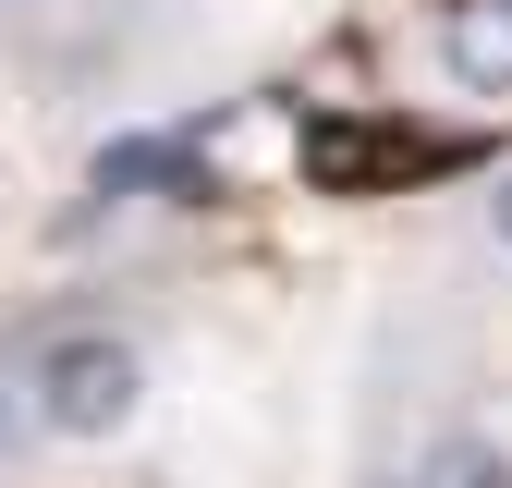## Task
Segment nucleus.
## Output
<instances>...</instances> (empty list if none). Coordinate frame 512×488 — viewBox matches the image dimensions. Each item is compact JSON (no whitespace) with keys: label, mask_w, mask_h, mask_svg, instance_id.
Returning a JSON list of instances; mask_svg holds the SVG:
<instances>
[{"label":"nucleus","mask_w":512,"mask_h":488,"mask_svg":"<svg viewBox=\"0 0 512 488\" xmlns=\"http://www.w3.org/2000/svg\"><path fill=\"white\" fill-rule=\"evenodd\" d=\"M305 183H317V196H403V183H427V171H452L464 147L452 135H415V122H305Z\"/></svg>","instance_id":"f257e3e1"},{"label":"nucleus","mask_w":512,"mask_h":488,"mask_svg":"<svg viewBox=\"0 0 512 488\" xmlns=\"http://www.w3.org/2000/svg\"><path fill=\"white\" fill-rule=\"evenodd\" d=\"M135 391H147V354L122 330H61L37 354V415L61 427V440H110V427L135 415Z\"/></svg>","instance_id":"f03ea898"},{"label":"nucleus","mask_w":512,"mask_h":488,"mask_svg":"<svg viewBox=\"0 0 512 488\" xmlns=\"http://www.w3.org/2000/svg\"><path fill=\"white\" fill-rule=\"evenodd\" d=\"M439 61H452V86L512 110V0H452L439 13Z\"/></svg>","instance_id":"7ed1b4c3"},{"label":"nucleus","mask_w":512,"mask_h":488,"mask_svg":"<svg viewBox=\"0 0 512 488\" xmlns=\"http://www.w3.org/2000/svg\"><path fill=\"white\" fill-rule=\"evenodd\" d=\"M427 488H512V476H500V464H488L476 440H452V452H439V464H427Z\"/></svg>","instance_id":"20e7f679"},{"label":"nucleus","mask_w":512,"mask_h":488,"mask_svg":"<svg viewBox=\"0 0 512 488\" xmlns=\"http://www.w3.org/2000/svg\"><path fill=\"white\" fill-rule=\"evenodd\" d=\"M488 208H500V244H512V183H500V196H488Z\"/></svg>","instance_id":"39448f33"},{"label":"nucleus","mask_w":512,"mask_h":488,"mask_svg":"<svg viewBox=\"0 0 512 488\" xmlns=\"http://www.w3.org/2000/svg\"><path fill=\"white\" fill-rule=\"evenodd\" d=\"M0 440H13V403H0Z\"/></svg>","instance_id":"423d86ee"}]
</instances>
